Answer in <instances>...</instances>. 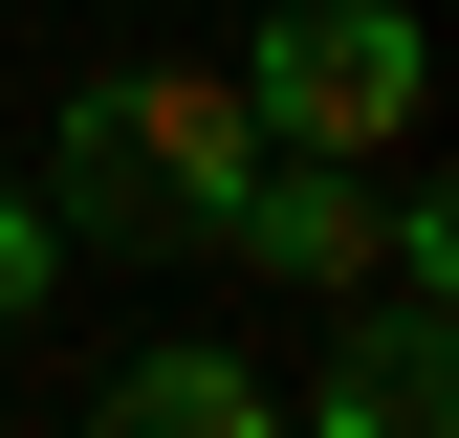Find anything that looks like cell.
Returning <instances> with one entry per match:
<instances>
[{"label":"cell","instance_id":"6da1fadb","mask_svg":"<svg viewBox=\"0 0 459 438\" xmlns=\"http://www.w3.org/2000/svg\"><path fill=\"white\" fill-rule=\"evenodd\" d=\"M263 176V132H241V66H109L66 88V132H44V219H109V241H219V197Z\"/></svg>","mask_w":459,"mask_h":438},{"label":"cell","instance_id":"7a4b0ae2","mask_svg":"<svg viewBox=\"0 0 459 438\" xmlns=\"http://www.w3.org/2000/svg\"><path fill=\"white\" fill-rule=\"evenodd\" d=\"M241 132L372 176V153L416 132V0H284V22L241 44Z\"/></svg>","mask_w":459,"mask_h":438},{"label":"cell","instance_id":"3957f363","mask_svg":"<svg viewBox=\"0 0 459 438\" xmlns=\"http://www.w3.org/2000/svg\"><path fill=\"white\" fill-rule=\"evenodd\" d=\"M284 438H459V416H437V307H372L351 351H328V395L284 416Z\"/></svg>","mask_w":459,"mask_h":438},{"label":"cell","instance_id":"277c9868","mask_svg":"<svg viewBox=\"0 0 459 438\" xmlns=\"http://www.w3.org/2000/svg\"><path fill=\"white\" fill-rule=\"evenodd\" d=\"M88 438H284V395H263L241 351H132L88 395Z\"/></svg>","mask_w":459,"mask_h":438},{"label":"cell","instance_id":"5b68a950","mask_svg":"<svg viewBox=\"0 0 459 438\" xmlns=\"http://www.w3.org/2000/svg\"><path fill=\"white\" fill-rule=\"evenodd\" d=\"M44 285H66V219H44V197H22V176H0V328H22V307H44Z\"/></svg>","mask_w":459,"mask_h":438}]
</instances>
